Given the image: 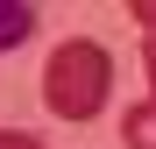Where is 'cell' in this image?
I'll list each match as a JSON object with an SVG mask.
<instances>
[{"instance_id":"1","label":"cell","mask_w":156,"mask_h":149,"mask_svg":"<svg viewBox=\"0 0 156 149\" xmlns=\"http://www.w3.org/2000/svg\"><path fill=\"white\" fill-rule=\"evenodd\" d=\"M107 99H114V57H107V43L64 36L50 50V64H43V107L57 121H92V114H107Z\"/></svg>"},{"instance_id":"2","label":"cell","mask_w":156,"mask_h":149,"mask_svg":"<svg viewBox=\"0 0 156 149\" xmlns=\"http://www.w3.org/2000/svg\"><path fill=\"white\" fill-rule=\"evenodd\" d=\"M36 36V7L29 0H0V50H21Z\"/></svg>"},{"instance_id":"3","label":"cell","mask_w":156,"mask_h":149,"mask_svg":"<svg viewBox=\"0 0 156 149\" xmlns=\"http://www.w3.org/2000/svg\"><path fill=\"white\" fill-rule=\"evenodd\" d=\"M121 142H128V149H156V99L128 107V121H121Z\"/></svg>"},{"instance_id":"4","label":"cell","mask_w":156,"mask_h":149,"mask_svg":"<svg viewBox=\"0 0 156 149\" xmlns=\"http://www.w3.org/2000/svg\"><path fill=\"white\" fill-rule=\"evenodd\" d=\"M135 21H142V43H149V99H156V0H142Z\"/></svg>"},{"instance_id":"5","label":"cell","mask_w":156,"mask_h":149,"mask_svg":"<svg viewBox=\"0 0 156 149\" xmlns=\"http://www.w3.org/2000/svg\"><path fill=\"white\" fill-rule=\"evenodd\" d=\"M0 149H43V135H21V128H0Z\"/></svg>"}]
</instances>
